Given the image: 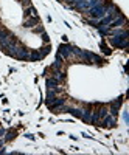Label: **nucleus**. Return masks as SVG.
I'll use <instances>...</instances> for the list:
<instances>
[{"label": "nucleus", "mask_w": 129, "mask_h": 155, "mask_svg": "<svg viewBox=\"0 0 129 155\" xmlns=\"http://www.w3.org/2000/svg\"><path fill=\"white\" fill-rule=\"evenodd\" d=\"M127 31L126 30H120L118 34H114V36H109V44L115 48H120V50H126L127 45H129V41H127Z\"/></svg>", "instance_id": "f257e3e1"}, {"label": "nucleus", "mask_w": 129, "mask_h": 155, "mask_svg": "<svg viewBox=\"0 0 129 155\" xmlns=\"http://www.w3.org/2000/svg\"><path fill=\"white\" fill-rule=\"evenodd\" d=\"M14 59H19V61H28V59H30V50H28L27 47H23L22 44L17 45L16 53H14Z\"/></svg>", "instance_id": "f03ea898"}, {"label": "nucleus", "mask_w": 129, "mask_h": 155, "mask_svg": "<svg viewBox=\"0 0 129 155\" xmlns=\"http://www.w3.org/2000/svg\"><path fill=\"white\" fill-rule=\"evenodd\" d=\"M58 53L64 58V61H69L70 58H73V54H72V45H69L67 42H62L58 47Z\"/></svg>", "instance_id": "7ed1b4c3"}, {"label": "nucleus", "mask_w": 129, "mask_h": 155, "mask_svg": "<svg viewBox=\"0 0 129 155\" xmlns=\"http://www.w3.org/2000/svg\"><path fill=\"white\" fill-rule=\"evenodd\" d=\"M98 126H101V127H115V126H117V116L107 113L103 120H100Z\"/></svg>", "instance_id": "20e7f679"}, {"label": "nucleus", "mask_w": 129, "mask_h": 155, "mask_svg": "<svg viewBox=\"0 0 129 155\" xmlns=\"http://www.w3.org/2000/svg\"><path fill=\"white\" fill-rule=\"evenodd\" d=\"M126 22H127V19H126V16H123V14H120V16H117L115 17L109 25H107V28L109 30H115V28H121L123 25H126Z\"/></svg>", "instance_id": "39448f33"}, {"label": "nucleus", "mask_w": 129, "mask_h": 155, "mask_svg": "<svg viewBox=\"0 0 129 155\" xmlns=\"http://www.w3.org/2000/svg\"><path fill=\"white\" fill-rule=\"evenodd\" d=\"M123 104V96L117 98L115 101H112L110 104H109V113L114 115V116H118V112H120V107Z\"/></svg>", "instance_id": "423d86ee"}, {"label": "nucleus", "mask_w": 129, "mask_h": 155, "mask_svg": "<svg viewBox=\"0 0 129 155\" xmlns=\"http://www.w3.org/2000/svg\"><path fill=\"white\" fill-rule=\"evenodd\" d=\"M36 25H41L39 16H30V17L25 19V22H23V27L25 28H34Z\"/></svg>", "instance_id": "0eeeda50"}, {"label": "nucleus", "mask_w": 129, "mask_h": 155, "mask_svg": "<svg viewBox=\"0 0 129 155\" xmlns=\"http://www.w3.org/2000/svg\"><path fill=\"white\" fill-rule=\"evenodd\" d=\"M51 76L53 78H56V79L59 81V84H62L64 81H66V78H67V73H66V70H51Z\"/></svg>", "instance_id": "6e6552de"}, {"label": "nucleus", "mask_w": 129, "mask_h": 155, "mask_svg": "<svg viewBox=\"0 0 129 155\" xmlns=\"http://www.w3.org/2000/svg\"><path fill=\"white\" fill-rule=\"evenodd\" d=\"M56 96H58V93L55 92L53 88H47V96H45V104L47 106H50L51 102H53L55 99H56Z\"/></svg>", "instance_id": "1a4fd4ad"}, {"label": "nucleus", "mask_w": 129, "mask_h": 155, "mask_svg": "<svg viewBox=\"0 0 129 155\" xmlns=\"http://www.w3.org/2000/svg\"><path fill=\"white\" fill-rule=\"evenodd\" d=\"M92 109H90V106L89 107H86V109H83V113H81V118L80 120H83L84 123H90V118H92Z\"/></svg>", "instance_id": "9d476101"}, {"label": "nucleus", "mask_w": 129, "mask_h": 155, "mask_svg": "<svg viewBox=\"0 0 129 155\" xmlns=\"http://www.w3.org/2000/svg\"><path fill=\"white\" fill-rule=\"evenodd\" d=\"M42 59H44V56L41 54L39 50H30V59H28V61L37 62V61H42Z\"/></svg>", "instance_id": "9b49d317"}, {"label": "nucleus", "mask_w": 129, "mask_h": 155, "mask_svg": "<svg viewBox=\"0 0 129 155\" xmlns=\"http://www.w3.org/2000/svg\"><path fill=\"white\" fill-rule=\"evenodd\" d=\"M45 85H47V88H56L61 84H59V81L56 79V78L51 76V78H47V79H45Z\"/></svg>", "instance_id": "f8f14e48"}, {"label": "nucleus", "mask_w": 129, "mask_h": 155, "mask_svg": "<svg viewBox=\"0 0 129 155\" xmlns=\"http://www.w3.org/2000/svg\"><path fill=\"white\" fill-rule=\"evenodd\" d=\"M23 16H25V19L27 17H30V16H37V11H36V8L34 6H27L25 8V12H23Z\"/></svg>", "instance_id": "ddd939ff"}, {"label": "nucleus", "mask_w": 129, "mask_h": 155, "mask_svg": "<svg viewBox=\"0 0 129 155\" xmlns=\"http://www.w3.org/2000/svg\"><path fill=\"white\" fill-rule=\"evenodd\" d=\"M16 135H17V132L14 130V129H9V130H6L3 140H5V141H11V140H14V138H16Z\"/></svg>", "instance_id": "4468645a"}, {"label": "nucleus", "mask_w": 129, "mask_h": 155, "mask_svg": "<svg viewBox=\"0 0 129 155\" xmlns=\"http://www.w3.org/2000/svg\"><path fill=\"white\" fill-rule=\"evenodd\" d=\"M50 50H51V45H50V44H45V47H42V48H41L39 51H41V54H42V56L45 58V56H47V54L50 53Z\"/></svg>", "instance_id": "2eb2a0df"}, {"label": "nucleus", "mask_w": 129, "mask_h": 155, "mask_svg": "<svg viewBox=\"0 0 129 155\" xmlns=\"http://www.w3.org/2000/svg\"><path fill=\"white\" fill-rule=\"evenodd\" d=\"M101 48H103V51H104L106 54H110V53H112V50H109V48L104 45V42H101Z\"/></svg>", "instance_id": "dca6fc26"}, {"label": "nucleus", "mask_w": 129, "mask_h": 155, "mask_svg": "<svg viewBox=\"0 0 129 155\" xmlns=\"http://www.w3.org/2000/svg\"><path fill=\"white\" fill-rule=\"evenodd\" d=\"M42 41H44L45 44H50V37H48V34H47L45 31L42 33Z\"/></svg>", "instance_id": "f3484780"}, {"label": "nucleus", "mask_w": 129, "mask_h": 155, "mask_svg": "<svg viewBox=\"0 0 129 155\" xmlns=\"http://www.w3.org/2000/svg\"><path fill=\"white\" fill-rule=\"evenodd\" d=\"M33 31H34V33H41V34H42V33H44V28H42V27H34V28H33Z\"/></svg>", "instance_id": "a211bd4d"}, {"label": "nucleus", "mask_w": 129, "mask_h": 155, "mask_svg": "<svg viewBox=\"0 0 129 155\" xmlns=\"http://www.w3.org/2000/svg\"><path fill=\"white\" fill-rule=\"evenodd\" d=\"M5 134H6V129H3L2 126H0V138H3V137H5Z\"/></svg>", "instance_id": "6ab92c4d"}, {"label": "nucleus", "mask_w": 129, "mask_h": 155, "mask_svg": "<svg viewBox=\"0 0 129 155\" xmlns=\"http://www.w3.org/2000/svg\"><path fill=\"white\" fill-rule=\"evenodd\" d=\"M0 25H2V20H0Z\"/></svg>", "instance_id": "aec40b11"}, {"label": "nucleus", "mask_w": 129, "mask_h": 155, "mask_svg": "<svg viewBox=\"0 0 129 155\" xmlns=\"http://www.w3.org/2000/svg\"><path fill=\"white\" fill-rule=\"evenodd\" d=\"M0 126H2V124H0Z\"/></svg>", "instance_id": "412c9836"}]
</instances>
